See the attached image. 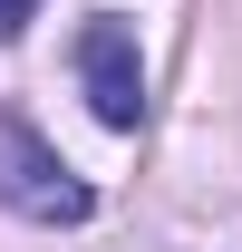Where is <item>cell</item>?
<instances>
[{
  "label": "cell",
  "instance_id": "obj_1",
  "mask_svg": "<svg viewBox=\"0 0 242 252\" xmlns=\"http://www.w3.org/2000/svg\"><path fill=\"white\" fill-rule=\"evenodd\" d=\"M0 204L30 214V223H88L97 214V194L59 165V146H49L30 117H0Z\"/></svg>",
  "mask_w": 242,
  "mask_h": 252
},
{
  "label": "cell",
  "instance_id": "obj_2",
  "mask_svg": "<svg viewBox=\"0 0 242 252\" xmlns=\"http://www.w3.org/2000/svg\"><path fill=\"white\" fill-rule=\"evenodd\" d=\"M78 88H88L97 126H117V136L146 126V59H136V30H126L117 10H97L88 30H78Z\"/></svg>",
  "mask_w": 242,
  "mask_h": 252
},
{
  "label": "cell",
  "instance_id": "obj_3",
  "mask_svg": "<svg viewBox=\"0 0 242 252\" xmlns=\"http://www.w3.org/2000/svg\"><path fill=\"white\" fill-rule=\"evenodd\" d=\"M30 20H39V0H0V39H20Z\"/></svg>",
  "mask_w": 242,
  "mask_h": 252
}]
</instances>
